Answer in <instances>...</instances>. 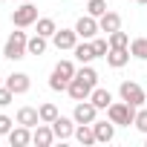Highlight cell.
<instances>
[{
    "instance_id": "cb8c5ba5",
    "label": "cell",
    "mask_w": 147,
    "mask_h": 147,
    "mask_svg": "<svg viewBox=\"0 0 147 147\" xmlns=\"http://www.w3.org/2000/svg\"><path fill=\"white\" fill-rule=\"evenodd\" d=\"M130 55L138 61H147V38H136L130 40Z\"/></svg>"
},
{
    "instance_id": "8992f818",
    "label": "cell",
    "mask_w": 147,
    "mask_h": 147,
    "mask_svg": "<svg viewBox=\"0 0 147 147\" xmlns=\"http://www.w3.org/2000/svg\"><path fill=\"white\" fill-rule=\"evenodd\" d=\"M72 118H75V124H92V121H98V107H95L90 98H87V101H75Z\"/></svg>"
},
{
    "instance_id": "277c9868",
    "label": "cell",
    "mask_w": 147,
    "mask_h": 147,
    "mask_svg": "<svg viewBox=\"0 0 147 147\" xmlns=\"http://www.w3.org/2000/svg\"><path fill=\"white\" fill-rule=\"evenodd\" d=\"M35 23H38V6L32 0H23V3L12 12V26L26 29V26H35Z\"/></svg>"
},
{
    "instance_id": "ba28073f",
    "label": "cell",
    "mask_w": 147,
    "mask_h": 147,
    "mask_svg": "<svg viewBox=\"0 0 147 147\" xmlns=\"http://www.w3.org/2000/svg\"><path fill=\"white\" fill-rule=\"evenodd\" d=\"M52 43H55V49L58 52H72L75 49V43H78V32L75 29H58L55 35H52Z\"/></svg>"
},
{
    "instance_id": "8fae6325",
    "label": "cell",
    "mask_w": 147,
    "mask_h": 147,
    "mask_svg": "<svg viewBox=\"0 0 147 147\" xmlns=\"http://www.w3.org/2000/svg\"><path fill=\"white\" fill-rule=\"evenodd\" d=\"M55 141V130H52V124H38L35 130H32V144H38V147H49Z\"/></svg>"
},
{
    "instance_id": "5bb4252c",
    "label": "cell",
    "mask_w": 147,
    "mask_h": 147,
    "mask_svg": "<svg viewBox=\"0 0 147 147\" xmlns=\"http://www.w3.org/2000/svg\"><path fill=\"white\" fill-rule=\"evenodd\" d=\"M98 26H101V32L113 35V32L121 29V15H118V12H104V15L98 18Z\"/></svg>"
},
{
    "instance_id": "4fadbf2b",
    "label": "cell",
    "mask_w": 147,
    "mask_h": 147,
    "mask_svg": "<svg viewBox=\"0 0 147 147\" xmlns=\"http://www.w3.org/2000/svg\"><path fill=\"white\" fill-rule=\"evenodd\" d=\"M92 130H95V138L101 144H110L115 138V124L113 121H92Z\"/></svg>"
},
{
    "instance_id": "5b68a950",
    "label": "cell",
    "mask_w": 147,
    "mask_h": 147,
    "mask_svg": "<svg viewBox=\"0 0 147 147\" xmlns=\"http://www.w3.org/2000/svg\"><path fill=\"white\" fill-rule=\"evenodd\" d=\"M118 95H121V101H127V104H133V107H144V104H147V92H144L141 84H136V81H121Z\"/></svg>"
},
{
    "instance_id": "7c38bea8",
    "label": "cell",
    "mask_w": 147,
    "mask_h": 147,
    "mask_svg": "<svg viewBox=\"0 0 147 147\" xmlns=\"http://www.w3.org/2000/svg\"><path fill=\"white\" fill-rule=\"evenodd\" d=\"M9 144H12V147H26V144H32V127H23V124L12 127Z\"/></svg>"
},
{
    "instance_id": "e575fe53",
    "label": "cell",
    "mask_w": 147,
    "mask_h": 147,
    "mask_svg": "<svg viewBox=\"0 0 147 147\" xmlns=\"http://www.w3.org/2000/svg\"><path fill=\"white\" fill-rule=\"evenodd\" d=\"M0 58H3V52H0Z\"/></svg>"
},
{
    "instance_id": "83f0119b",
    "label": "cell",
    "mask_w": 147,
    "mask_h": 147,
    "mask_svg": "<svg viewBox=\"0 0 147 147\" xmlns=\"http://www.w3.org/2000/svg\"><path fill=\"white\" fill-rule=\"evenodd\" d=\"M66 87H69V81L66 78H61V75H49V90H55V92H66Z\"/></svg>"
},
{
    "instance_id": "ffe728a7",
    "label": "cell",
    "mask_w": 147,
    "mask_h": 147,
    "mask_svg": "<svg viewBox=\"0 0 147 147\" xmlns=\"http://www.w3.org/2000/svg\"><path fill=\"white\" fill-rule=\"evenodd\" d=\"M46 46H49V38H43V35L35 32V35L29 38V46H26V49H29V55H43Z\"/></svg>"
},
{
    "instance_id": "1f68e13d",
    "label": "cell",
    "mask_w": 147,
    "mask_h": 147,
    "mask_svg": "<svg viewBox=\"0 0 147 147\" xmlns=\"http://www.w3.org/2000/svg\"><path fill=\"white\" fill-rule=\"evenodd\" d=\"M3 84H6V75H0V87H3Z\"/></svg>"
},
{
    "instance_id": "3957f363",
    "label": "cell",
    "mask_w": 147,
    "mask_h": 147,
    "mask_svg": "<svg viewBox=\"0 0 147 147\" xmlns=\"http://www.w3.org/2000/svg\"><path fill=\"white\" fill-rule=\"evenodd\" d=\"M29 38H26V32H12L9 38H6V46H3V58H9V61H20V58H26L29 55Z\"/></svg>"
},
{
    "instance_id": "e0dca14e",
    "label": "cell",
    "mask_w": 147,
    "mask_h": 147,
    "mask_svg": "<svg viewBox=\"0 0 147 147\" xmlns=\"http://www.w3.org/2000/svg\"><path fill=\"white\" fill-rule=\"evenodd\" d=\"M130 58H133V55H130V46H127V49H110V52H107V63H110L113 69L127 66V63H130Z\"/></svg>"
},
{
    "instance_id": "4316f807",
    "label": "cell",
    "mask_w": 147,
    "mask_h": 147,
    "mask_svg": "<svg viewBox=\"0 0 147 147\" xmlns=\"http://www.w3.org/2000/svg\"><path fill=\"white\" fill-rule=\"evenodd\" d=\"M133 127H136L138 133H144V136H147V107H138V113H136V121H133Z\"/></svg>"
},
{
    "instance_id": "52a82bcc",
    "label": "cell",
    "mask_w": 147,
    "mask_h": 147,
    "mask_svg": "<svg viewBox=\"0 0 147 147\" xmlns=\"http://www.w3.org/2000/svg\"><path fill=\"white\" fill-rule=\"evenodd\" d=\"M75 32H78V38H81V40H92V38L101 32L98 18H92V15H81V18H78V23H75Z\"/></svg>"
},
{
    "instance_id": "2e32d148",
    "label": "cell",
    "mask_w": 147,
    "mask_h": 147,
    "mask_svg": "<svg viewBox=\"0 0 147 147\" xmlns=\"http://www.w3.org/2000/svg\"><path fill=\"white\" fill-rule=\"evenodd\" d=\"M72 55H75V61H81V63H92L98 55H95V49H92V40H84V43H75V49H72Z\"/></svg>"
},
{
    "instance_id": "d4e9b609",
    "label": "cell",
    "mask_w": 147,
    "mask_h": 147,
    "mask_svg": "<svg viewBox=\"0 0 147 147\" xmlns=\"http://www.w3.org/2000/svg\"><path fill=\"white\" fill-rule=\"evenodd\" d=\"M38 113H40V121H43V124H52V121L61 115V113H58V107H55V104H49V101H46V104H40V107H38Z\"/></svg>"
},
{
    "instance_id": "7402d4cb",
    "label": "cell",
    "mask_w": 147,
    "mask_h": 147,
    "mask_svg": "<svg viewBox=\"0 0 147 147\" xmlns=\"http://www.w3.org/2000/svg\"><path fill=\"white\" fill-rule=\"evenodd\" d=\"M38 35H43V38H52L55 32H58V23L52 20V18H38Z\"/></svg>"
},
{
    "instance_id": "ac0fdd59",
    "label": "cell",
    "mask_w": 147,
    "mask_h": 147,
    "mask_svg": "<svg viewBox=\"0 0 147 147\" xmlns=\"http://www.w3.org/2000/svg\"><path fill=\"white\" fill-rule=\"evenodd\" d=\"M90 101H92L98 110H107V107L113 104V92H110V90H104V87H95V90H92V95H90Z\"/></svg>"
},
{
    "instance_id": "6da1fadb",
    "label": "cell",
    "mask_w": 147,
    "mask_h": 147,
    "mask_svg": "<svg viewBox=\"0 0 147 147\" xmlns=\"http://www.w3.org/2000/svg\"><path fill=\"white\" fill-rule=\"evenodd\" d=\"M98 87V72L90 66V63H84L78 72H75V78L69 81V87H66V92H69V98L72 101H87L90 95H92V90Z\"/></svg>"
},
{
    "instance_id": "d6a6232c",
    "label": "cell",
    "mask_w": 147,
    "mask_h": 147,
    "mask_svg": "<svg viewBox=\"0 0 147 147\" xmlns=\"http://www.w3.org/2000/svg\"><path fill=\"white\" fill-rule=\"evenodd\" d=\"M133 3H144V6H147V0H133Z\"/></svg>"
},
{
    "instance_id": "4dcf8cb0",
    "label": "cell",
    "mask_w": 147,
    "mask_h": 147,
    "mask_svg": "<svg viewBox=\"0 0 147 147\" xmlns=\"http://www.w3.org/2000/svg\"><path fill=\"white\" fill-rule=\"evenodd\" d=\"M12 127H15V121H12L9 115H0V136H9Z\"/></svg>"
},
{
    "instance_id": "d6986e66",
    "label": "cell",
    "mask_w": 147,
    "mask_h": 147,
    "mask_svg": "<svg viewBox=\"0 0 147 147\" xmlns=\"http://www.w3.org/2000/svg\"><path fill=\"white\" fill-rule=\"evenodd\" d=\"M75 138H78V141H81L84 147H90V144H98L92 124H78V127H75Z\"/></svg>"
},
{
    "instance_id": "9a60e30c",
    "label": "cell",
    "mask_w": 147,
    "mask_h": 147,
    "mask_svg": "<svg viewBox=\"0 0 147 147\" xmlns=\"http://www.w3.org/2000/svg\"><path fill=\"white\" fill-rule=\"evenodd\" d=\"M15 121H18V124H23V127H32V130H35V127L40 124V113H38L35 107H20Z\"/></svg>"
},
{
    "instance_id": "836d02e7",
    "label": "cell",
    "mask_w": 147,
    "mask_h": 147,
    "mask_svg": "<svg viewBox=\"0 0 147 147\" xmlns=\"http://www.w3.org/2000/svg\"><path fill=\"white\" fill-rule=\"evenodd\" d=\"M144 147H147V138H144Z\"/></svg>"
},
{
    "instance_id": "30bf717a",
    "label": "cell",
    "mask_w": 147,
    "mask_h": 147,
    "mask_svg": "<svg viewBox=\"0 0 147 147\" xmlns=\"http://www.w3.org/2000/svg\"><path fill=\"white\" fill-rule=\"evenodd\" d=\"M75 118H66V115H58L55 121H52V130H55V138H61V141H66V138H72L75 136Z\"/></svg>"
},
{
    "instance_id": "7a4b0ae2",
    "label": "cell",
    "mask_w": 147,
    "mask_h": 147,
    "mask_svg": "<svg viewBox=\"0 0 147 147\" xmlns=\"http://www.w3.org/2000/svg\"><path fill=\"white\" fill-rule=\"evenodd\" d=\"M136 113H138V107H133V104H127V101H113V104L107 107V118H110L115 127H130V124L136 121Z\"/></svg>"
},
{
    "instance_id": "44dd1931",
    "label": "cell",
    "mask_w": 147,
    "mask_h": 147,
    "mask_svg": "<svg viewBox=\"0 0 147 147\" xmlns=\"http://www.w3.org/2000/svg\"><path fill=\"white\" fill-rule=\"evenodd\" d=\"M52 72H55V75H61V78H66V81H72L78 69H75V63H72V61H58Z\"/></svg>"
},
{
    "instance_id": "484cf974",
    "label": "cell",
    "mask_w": 147,
    "mask_h": 147,
    "mask_svg": "<svg viewBox=\"0 0 147 147\" xmlns=\"http://www.w3.org/2000/svg\"><path fill=\"white\" fill-rule=\"evenodd\" d=\"M104 12H107V0H90V3H87V15L101 18Z\"/></svg>"
},
{
    "instance_id": "603a6c76",
    "label": "cell",
    "mask_w": 147,
    "mask_h": 147,
    "mask_svg": "<svg viewBox=\"0 0 147 147\" xmlns=\"http://www.w3.org/2000/svg\"><path fill=\"white\" fill-rule=\"evenodd\" d=\"M107 40H110V49H127L130 46V35L127 32H113V35H107Z\"/></svg>"
},
{
    "instance_id": "f546056e",
    "label": "cell",
    "mask_w": 147,
    "mask_h": 147,
    "mask_svg": "<svg viewBox=\"0 0 147 147\" xmlns=\"http://www.w3.org/2000/svg\"><path fill=\"white\" fill-rule=\"evenodd\" d=\"M12 101H15V92H12V90L3 84V87H0V107H9Z\"/></svg>"
},
{
    "instance_id": "f1b7e54d",
    "label": "cell",
    "mask_w": 147,
    "mask_h": 147,
    "mask_svg": "<svg viewBox=\"0 0 147 147\" xmlns=\"http://www.w3.org/2000/svg\"><path fill=\"white\" fill-rule=\"evenodd\" d=\"M92 49H95L98 58H107V52H110V40H107V38H92Z\"/></svg>"
},
{
    "instance_id": "9c48e42d",
    "label": "cell",
    "mask_w": 147,
    "mask_h": 147,
    "mask_svg": "<svg viewBox=\"0 0 147 147\" xmlns=\"http://www.w3.org/2000/svg\"><path fill=\"white\" fill-rule=\"evenodd\" d=\"M6 87L15 95H26L32 90V78L26 75V72H12V75H6Z\"/></svg>"
}]
</instances>
